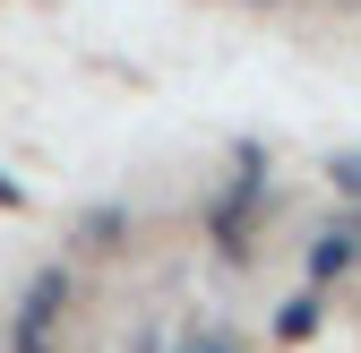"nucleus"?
Returning a JSON list of instances; mask_svg holds the SVG:
<instances>
[{"instance_id": "obj_3", "label": "nucleus", "mask_w": 361, "mask_h": 353, "mask_svg": "<svg viewBox=\"0 0 361 353\" xmlns=\"http://www.w3.org/2000/svg\"><path fill=\"white\" fill-rule=\"evenodd\" d=\"M0 198H9V207H18V190H9V181H0Z\"/></svg>"}, {"instance_id": "obj_2", "label": "nucleus", "mask_w": 361, "mask_h": 353, "mask_svg": "<svg viewBox=\"0 0 361 353\" xmlns=\"http://www.w3.org/2000/svg\"><path fill=\"white\" fill-rule=\"evenodd\" d=\"M353 250H361L353 233H327V241H319V258H310V268H319V276H336V268H344V258H353Z\"/></svg>"}, {"instance_id": "obj_1", "label": "nucleus", "mask_w": 361, "mask_h": 353, "mask_svg": "<svg viewBox=\"0 0 361 353\" xmlns=\"http://www.w3.org/2000/svg\"><path fill=\"white\" fill-rule=\"evenodd\" d=\"M52 301H61V276H43L18 311V353H52Z\"/></svg>"}]
</instances>
